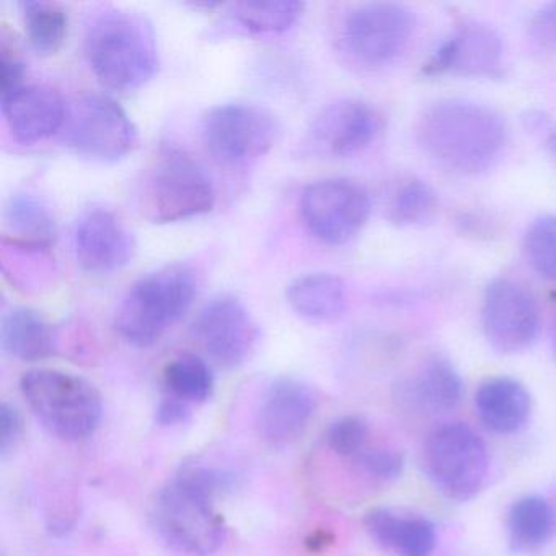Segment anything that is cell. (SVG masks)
I'll use <instances>...</instances> for the list:
<instances>
[{"label": "cell", "mask_w": 556, "mask_h": 556, "mask_svg": "<svg viewBox=\"0 0 556 556\" xmlns=\"http://www.w3.org/2000/svg\"><path fill=\"white\" fill-rule=\"evenodd\" d=\"M138 200L142 216L151 223H181L213 211L216 188L200 162L170 148L146 172Z\"/></svg>", "instance_id": "obj_6"}, {"label": "cell", "mask_w": 556, "mask_h": 556, "mask_svg": "<svg viewBox=\"0 0 556 556\" xmlns=\"http://www.w3.org/2000/svg\"><path fill=\"white\" fill-rule=\"evenodd\" d=\"M369 426L359 416H343L334 419L327 431V442L334 454L353 458L367 447Z\"/></svg>", "instance_id": "obj_33"}, {"label": "cell", "mask_w": 556, "mask_h": 556, "mask_svg": "<svg viewBox=\"0 0 556 556\" xmlns=\"http://www.w3.org/2000/svg\"><path fill=\"white\" fill-rule=\"evenodd\" d=\"M167 393L187 403H204L214 392L210 366L194 354H184L168 363L164 372Z\"/></svg>", "instance_id": "obj_28"}, {"label": "cell", "mask_w": 556, "mask_h": 556, "mask_svg": "<svg viewBox=\"0 0 556 556\" xmlns=\"http://www.w3.org/2000/svg\"><path fill=\"white\" fill-rule=\"evenodd\" d=\"M217 494L219 486L206 468L200 464L185 465L155 500L159 532L175 548L190 555L216 552L227 535L226 522L214 507Z\"/></svg>", "instance_id": "obj_3"}, {"label": "cell", "mask_w": 556, "mask_h": 556, "mask_svg": "<svg viewBox=\"0 0 556 556\" xmlns=\"http://www.w3.org/2000/svg\"><path fill=\"white\" fill-rule=\"evenodd\" d=\"M201 135L211 157L229 168L247 167L268 154L279 135L276 116L253 103H226L204 115Z\"/></svg>", "instance_id": "obj_9"}, {"label": "cell", "mask_w": 556, "mask_h": 556, "mask_svg": "<svg viewBox=\"0 0 556 556\" xmlns=\"http://www.w3.org/2000/svg\"><path fill=\"white\" fill-rule=\"evenodd\" d=\"M21 390L35 418L54 438L83 441L102 421L103 400L99 389L76 374L28 370L22 376Z\"/></svg>", "instance_id": "obj_5"}, {"label": "cell", "mask_w": 556, "mask_h": 556, "mask_svg": "<svg viewBox=\"0 0 556 556\" xmlns=\"http://www.w3.org/2000/svg\"><path fill=\"white\" fill-rule=\"evenodd\" d=\"M21 14L28 41L38 54L50 56L61 50L70 25L63 5L45 0H24Z\"/></svg>", "instance_id": "obj_27"}, {"label": "cell", "mask_w": 556, "mask_h": 556, "mask_svg": "<svg viewBox=\"0 0 556 556\" xmlns=\"http://www.w3.org/2000/svg\"><path fill=\"white\" fill-rule=\"evenodd\" d=\"M481 327L488 344L496 353H522L539 338L542 327L539 302L520 282L493 279L484 289Z\"/></svg>", "instance_id": "obj_12"}, {"label": "cell", "mask_w": 556, "mask_h": 556, "mask_svg": "<svg viewBox=\"0 0 556 556\" xmlns=\"http://www.w3.org/2000/svg\"><path fill=\"white\" fill-rule=\"evenodd\" d=\"M193 337L219 366L233 369L245 363L260 340V328L247 305L233 295L211 299L194 318Z\"/></svg>", "instance_id": "obj_14"}, {"label": "cell", "mask_w": 556, "mask_h": 556, "mask_svg": "<svg viewBox=\"0 0 556 556\" xmlns=\"http://www.w3.org/2000/svg\"><path fill=\"white\" fill-rule=\"evenodd\" d=\"M546 146H548L549 151L556 157V128L553 129L548 135V139H546Z\"/></svg>", "instance_id": "obj_38"}, {"label": "cell", "mask_w": 556, "mask_h": 556, "mask_svg": "<svg viewBox=\"0 0 556 556\" xmlns=\"http://www.w3.org/2000/svg\"><path fill=\"white\" fill-rule=\"evenodd\" d=\"M286 298L295 314L318 324L340 318L350 301L343 279L331 273L299 276L289 285Z\"/></svg>", "instance_id": "obj_23"}, {"label": "cell", "mask_w": 556, "mask_h": 556, "mask_svg": "<svg viewBox=\"0 0 556 556\" xmlns=\"http://www.w3.org/2000/svg\"><path fill=\"white\" fill-rule=\"evenodd\" d=\"M5 226L17 240L50 247L56 237V219L53 211L41 198L30 193H18L9 200L4 211Z\"/></svg>", "instance_id": "obj_26"}, {"label": "cell", "mask_w": 556, "mask_h": 556, "mask_svg": "<svg viewBox=\"0 0 556 556\" xmlns=\"http://www.w3.org/2000/svg\"><path fill=\"white\" fill-rule=\"evenodd\" d=\"M380 128L382 119L370 103L341 99L328 103L312 118L304 144L320 157H353L376 141Z\"/></svg>", "instance_id": "obj_15"}, {"label": "cell", "mask_w": 556, "mask_h": 556, "mask_svg": "<svg viewBox=\"0 0 556 556\" xmlns=\"http://www.w3.org/2000/svg\"><path fill=\"white\" fill-rule=\"evenodd\" d=\"M422 470L447 500L467 503L486 483L490 455L483 439L465 422H444L422 442Z\"/></svg>", "instance_id": "obj_7"}, {"label": "cell", "mask_w": 556, "mask_h": 556, "mask_svg": "<svg viewBox=\"0 0 556 556\" xmlns=\"http://www.w3.org/2000/svg\"><path fill=\"white\" fill-rule=\"evenodd\" d=\"M24 418L22 413L11 403L0 405V455L8 457L24 435Z\"/></svg>", "instance_id": "obj_35"}, {"label": "cell", "mask_w": 556, "mask_h": 556, "mask_svg": "<svg viewBox=\"0 0 556 556\" xmlns=\"http://www.w3.org/2000/svg\"><path fill=\"white\" fill-rule=\"evenodd\" d=\"M190 403L184 402V400L168 395L167 393V395L162 396L161 402H159L157 412H155V421H157V425L167 428V426L184 425V422L190 419Z\"/></svg>", "instance_id": "obj_36"}, {"label": "cell", "mask_w": 556, "mask_h": 556, "mask_svg": "<svg viewBox=\"0 0 556 556\" xmlns=\"http://www.w3.org/2000/svg\"><path fill=\"white\" fill-rule=\"evenodd\" d=\"M504 41L483 22L465 21L429 54L422 64L428 77L494 79L503 74Z\"/></svg>", "instance_id": "obj_13"}, {"label": "cell", "mask_w": 556, "mask_h": 556, "mask_svg": "<svg viewBox=\"0 0 556 556\" xmlns=\"http://www.w3.org/2000/svg\"><path fill=\"white\" fill-rule=\"evenodd\" d=\"M416 142L442 170L484 174L503 155L509 139L506 119L493 106L470 99H441L422 110Z\"/></svg>", "instance_id": "obj_1"}, {"label": "cell", "mask_w": 556, "mask_h": 556, "mask_svg": "<svg viewBox=\"0 0 556 556\" xmlns=\"http://www.w3.org/2000/svg\"><path fill=\"white\" fill-rule=\"evenodd\" d=\"M304 4L298 0H245L230 5L229 17L252 35L285 34L298 24Z\"/></svg>", "instance_id": "obj_25"}, {"label": "cell", "mask_w": 556, "mask_h": 556, "mask_svg": "<svg viewBox=\"0 0 556 556\" xmlns=\"http://www.w3.org/2000/svg\"><path fill=\"white\" fill-rule=\"evenodd\" d=\"M9 131L22 144L45 141L63 131L70 106L58 90L47 86H22L0 97Z\"/></svg>", "instance_id": "obj_18"}, {"label": "cell", "mask_w": 556, "mask_h": 556, "mask_svg": "<svg viewBox=\"0 0 556 556\" xmlns=\"http://www.w3.org/2000/svg\"><path fill=\"white\" fill-rule=\"evenodd\" d=\"M464 393L458 370L444 357H432L400 383L396 399L413 413L444 415L460 405Z\"/></svg>", "instance_id": "obj_19"}, {"label": "cell", "mask_w": 556, "mask_h": 556, "mask_svg": "<svg viewBox=\"0 0 556 556\" xmlns=\"http://www.w3.org/2000/svg\"><path fill=\"white\" fill-rule=\"evenodd\" d=\"M63 142L87 161L115 164L128 157L139 135L135 122L112 97L86 93L67 109Z\"/></svg>", "instance_id": "obj_8"}, {"label": "cell", "mask_w": 556, "mask_h": 556, "mask_svg": "<svg viewBox=\"0 0 556 556\" xmlns=\"http://www.w3.org/2000/svg\"><path fill=\"white\" fill-rule=\"evenodd\" d=\"M351 460L361 473L380 483L395 481L405 468V457L402 452L386 447L363 448Z\"/></svg>", "instance_id": "obj_32"}, {"label": "cell", "mask_w": 556, "mask_h": 556, "mask_svg": "<svg viewBox=\"0 0 556 556\" xmlns=\"http://www.w3.org/2000/svg\"><path fill=\"white\" fill-rule=\"evenodd\" d=\"M507 543L517 555L540 552L555 533V513L545 497L530 494L514 501L507 513Z\"/></svg>", "instance_id": "obj_24"}, {"label": "cell", "mask_w": 556, "mask_h": 556, "mask_svg": "<svg viewBox=\"0 0 556 556\" xmlns=\"http://www.w3.org/2000/svg\"><path fill=\"white\" fill-rule=\"evenodd\" d=\"M198 295L190 265L172 263L139 278L126 292L115 327L126 343L149 348L185 317Z\"/></svg>", "instance_id": "obj_4"}, {"label": "cell", "mask_w": 556, "mask_h": 556, "mask_svg": "<svg viewBox=\"0 0 556 556\" xmlns=\"http://www.w3.org/2000/svg\"><path fill=\"white\" fill-rule=\"evenodd\" d=\"M475 409L481 425L494 434L519 432L529 421L532 399L529 390L513 377H490L475 393Z\"/></svg>", "instance_id": "obj_21"}, {"label": "cell", "mask_w": 556, "mask_h": 556, "mask_svg": "<svg viewBox=\"0 0 556 556\" xmlns=\"http://www.w3.org/2000/svg\"><path fill=\"white\" fill-rule=\"evenodd\" d=\"M415 30V15L408 9L393 2H370L346 15L340 43L353 63L380 70L405 54Z\"/></svg>", "instance_id": "obj_10"}, {"label": "cell", "mask_w": 556, "mask_h": 556, "mask_svg": "<svg viewBox=\"0 0 556 556\" xmlns=\"http://www.w3.org/2000/svg\"><path fill=\"white\" fill-rule=\"evenodd\" d=\"M84 50L97 79L115 92H132L154 79L159 47L144 15L105 8L90 17Z\"/></svg>", "instance_id": "obj_2"}, {"label": "cell", "mask_w": 556, "mask_h": 556, "mask_svg": "<svg viewBox=\"0 0 556 556\" xmlns=\"http://www.w3.org/2000/svg\"><path fill=\"white\" fill-rule=\"evenodd\" d=\"M523 253L536 275L556 281V216L533 220L523 237Z\"/></svg>", "instance_id": "obj_31"}, {"label": "cell", "mask_w": 556, "mask_h": 556, "mask_svg": "<svg viewBox=\"0 0 556 556\" xmlns=\"http://www.w3.org/2000/svg\"><path fill=\"white\" fill-rule=\"evenodd\" d=\"M438 193L426 181L412 178L400 185L389 204V219L399 227H421L438 213Z\"/></svg>", "instance_id": "obj_29"}, {"label": "cell", "mask_w": 556, "mask_h": 556, "mask_svg": "<svg viewBox=\"0 0 556 556\" xmlns=\"http://www.w3.org/2000/svg\"><path fill=\"white\" fill-rule=\"evenodd\" d=\"M363 522L370 539L390 556H429L438 545L434 523L418 514L374 507Z\"/></svg>", "instance_id": "obj_20"}, {"label": "cell", "mask_w": 556, "mask_h": 556, "mask_svg": "<svg viewBox=\"0 0 556 556\" xmlns=\"http://www.w3.org/2000/svg\"><path fill=\"white\" fill-rule=\"evenodd\" d=\"M25 66L18 58L9 56L8 51L2 53V89L0 97L9 96L24 86Z\"/></svg>", "instance_id": "obj_37"}, {"label": "cell", "mask_w": 556, "mask_h": 556, "mask_svg": "<svg viewBox=\"0 0 556 556\" xmlns=\"http://www.w3.org/2000/svg\"><path fill=\"white\" fill-rule=\"evenodd\" d=\"M77 265L92 275H110L135 258L136 237L125 220L102 206L89 207L77 217L73 230Z\"/></svg>", "instance_id": "obj_16"}, {"label": "cell", "mask_w": 556, "mask_h": 556, "mask_svg": "<svg viewBox=\"0 0 556 556\" xmlns=\"http://www.w3.org/2000/svg\"><path fill=\"white\" fill-rule=\"evenodd\" d=\"M2 256L14 260L12 263V282L24 289H40L45 285V276L53 275V260L48 255V247L22 242L14 239L2 240Z\"/></svg>", "instance_id": "obj_30"}, {"label": "cell", "mask_w": 556, "mask_h": 556, "mask_svg": "<svg viewBox=\"0 0 556 556\" xmlns=\"http://www.w3.org/2000/svg\"><path fill=\"white\" fill-rule=\"evenodd\" d=\"M314 390L292 377H279L266 389L258 412L260 434L275 447L298 441L317 412Z\"/></svg>", "instance_id": "obj_17"}, {"label": "cell", "mask_w": 556, "mask_h": 556, "mask_svg": "<svg viewBox=\"0 0 556 556\" xmlns=\"http://www.w3.org/2000/svg\"><path fill=\"white\" fill-rule=\"evenodd\" d=\"M0 343L9 356L25 363H35L56 354L60 333L40 312L28 307H14L2 317Z\"/></svg>", "instance_id": "obj_22"}, {"label": "cell", "mask_w": 556, "mask_h": 556, "mask_svg": "<svg viewBox=\"0 0 556 556\" xmlns=\"http://www.w3.org/2000/svg\"><path fill=\"white\" fill-rule=\"evenodd\" d=\"M308 232L338 247L353 240L369 220L372 203L366 188L348 178H324L307 185L299 201Z\"/></svg>", "instance_id": "obj_11"}, {"label": "cell", "mask_w": 556, "mask_h": 556, "mask_svg": "<svg viewBox=\"0 0 556 556\" xmlns=\"http://www.w3.org/2000/svg\"><path fill=\"white\" fill-rule=\"evenodd\" d=\"M529 37L540 48L556 51V2L543 5L530 17Z\"/></svg>", "instance_id": "obj_34"}]
</instances>
